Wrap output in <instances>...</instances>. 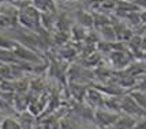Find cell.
<instances>
[{
  "label": "cell",
  "instance_id": "obj_11",
  "mask_svg": "<svg viewBox=\"0 0 146 129\" xmlns=\"http://www.w3.org/2000/svg\"><path fill=\"white\" fill-rule=\"evenodd\" d=\"M0 129H22L17 120L14 118H4L0 124Z\"/></svg>",
  "mask_w": 146,
  "mask_h": 129
},
{
  "label": "cell",
  "instance_id": "obj_18",
  "mask_svg": "<svg viewBox=\"0 0 146 129\" xmlns=\"http://www.w3.org/2000/svg\"><path fill=\"white\" fill-rule=\"evenodd\" d=\"M60 129H75V128H74V125L71 122H68L67 120H63V121H60Z\"/></svg>",
  "mask_w": 146,
  "mask_h": 129
},
{
  "label": "cell",
  "instance_id": "obj_7",
  "mask_svg": "<svg viewBox=\"0 0 146 129\" xmlns=\"http://www.w3.org/2000/svg\"><path fill=\"white\" fill-rule=\"evenodd\" d=\"M76 20L83 27H90V26L94 25V18L89 12H85V11H79L76 14Z\"/></svg>",
  "mask_w": 146,
  "mask_h": 129
},
{
  "label": "cell",
  "instance_id": "obj_19",
  "mask_svg": "<svg viewBox=\"0 0 146 129\" xmlns=\"http://www.w3.org/2000/svg\"><path fill=\"white\" fill-rule=\"evenodd\" d=\"M134 4L138 7V8L146 10V0H134Z\"/></svg>",
  "mask_w": 146,
  "mask_h": 129
},
{
  "label": "cell",
  "instance_id": "obj_20",
  "mask_svg": "<svg viewBox=\"0 0 146 129\" xmlns=\"http://www.w3.org/2000/svg\"><path fill=\"white\" fill-rule=\"evenodd\" d=\"M138 87H139V91H142V92L146 91V76L142 77V80L139 82V86H138Z\"/></svg>",
  "mask_w": 146,
  "mask_h": 129
},
{
  "label": "cell",
  "instance_id": "obj_3",
  "mask_svg": "<svg viewBox=\"0 0 146 129\" xmlns=\"http://www.w3.org/2000/svg\"><path fill=\"white\" fill-rule=\"evenodd\" d=\"M120 110H123L127 116H137V114H142V109L138 106V103L134 101L131 95L124 97L120 101Z\"/></svg>",
  "mask_w": 146,
  "mask_h": 129
},
{
  "label": "cell",
  "instance_id": "obj_22",
  "mask_svg": "<svg viewBox=\"0 0 146 129\" xmlns=\"http://www.w3.org/2000/svg\"><path fill=\"white\" fill-rule=\"evenodd\" d=\"M33 129H44V128H42V125H41V124H38V125H34V128Z\"/></svg>",
  "mask_w": 146,
  "mask_h": 129
},
{
  "label": "cell",
  "instance_id": "obj_23",
  "mask_svg": "<svg viewBox=\"0 0 146 129\" xmlns=\"http://www.w3.org/2000/svg\"><path fill=\"white\" fill-rule=\"evenodd\" d=\"M109 129H123V128H120V126H117V125H113V126H111Z\"/></svg>",
  "mask_w": 146,
  "mask_h": 129
},
{
  "label": "cell",
  "instance_id": "obj_6",
  "mask_svg": "<svg viewBox=\"0 0 146 129\" xmlns=\"http://www.w3.org/2000/svg\"><path fill=\"white\" fill-rule=\"evenodd\" d=\"M137 122L138 121L133 116H124V117H119L117 122L115 124V125H117V126H120L123 129H135Z\"/></svg>",
  "mask_w": 146,
  "mask_h": 129
},
{
  "label": "cell",
  "instance_id": "obj_8",
  "mask_svg": "<svg viewBox=\"0 0 146 129\" xmlns=\"http://www.w3.org/2000/svg\"><path fill=\"white\" fill-rule=\"evenodd\" d=\"M0 63H11V64H17L19 63L18 58L15 57L13 50L8 49H0Z\"/></svg>",
  "mask_w": 146,
  "mask_h": 129
},
{
  "label": "cell",
  "instance_id": "obj_13",
  "mask_svg": "<svg viewBox=\"0 0 146 129\" xmlns=\"http://www.w3.org/2000/svg\"><path fill=\"white\" fill-rule=\"evenodd\" d=\"M112 61L115 64H127V56L123 52H112Z\"/></svg>",
  "mask_w": 146,
  "mask_h": 129
},
{
  "label": "cell",
  "instance_id": "obj_4",
  "mask_svg": "<svg viewBox=\"0 0 146 129\" xmlns=\"http://www.w3.org/2000/svg\"><path fill=\"white\" fill-rule=\"evenodd\" d=\"M34 8L42 14H53L56 11V4L53 0H33Z\"/></svg>",
  "mask_w": 146,
  "mask_h": 129
},
{
  "label": "cell",
  "instance_id": "obj_2",
  "mask_svg": "<svg viewBox=\"0 0 146 129\" xmlns=\"http://www.w3.org/2000/svg\"><path fill=\"white\" fill-rule=\"evenodd\" d=\"M94 118L101 126L111 128V126H113L117 122L119 116H117V113H113V111H107V110L98 109V110H96Z\"/></svg>",
  "mask_w": 146,
  "mask_h": 129
},
{
  "label": "cell",
  "instance_id": "obj_10",
  "mask_svg": "<svg viewBox=\"0 0 146 129\" xmlns=\"http://www.w3.org/2000/svg\"><path fill=\"white\" fill-rule=\"evenodd\" d=\"M130 95L134 98V101L138 103V106H139L141 109L146 110V95L142 92V91H134V92H131Z\"/></svg>",
  "mask_w": 146,
  "mask_h": 129
},
{
  "label": "cell",
  "instance_id": "obj_17",
  "mask_svg": "<svg viewBox=\"0 0 146 129\" xmlns=\"http://www.w3.org/2000/svg\"><path fill=\"white\" fill-rule=\"evenodd\" d=\"M14 44H15V42H13V41L0 37V49H8V50H13Z\"/></svg>",
  "mask_w": 146,
  "mask_h": 129
},
{
  "label": "cell",
  "instance_id": "obj_21",
  "mask_svg": "<svg viewBox=\"0 0 146 129\" xmlns=\"http://www.w3.org/2000/svg\"><path fill=\"white\" fill-rule=\"evenodd\" d=\"M137 129H146V120H142L139 122H137Z\"/></svg>",
  "mask_w": 146,
  "mask_h": 129
},
{
  "label": "cell",
  "instance_id": "obj_1",
  "mask_svg": "<svg viewBox=\"0 0 146 129\" xmlns=\"http://www.w3.org/2000/svg\"><path fill=\"white\" fill-rule=\"evenodd\" d=\"M13 52H14V54H15V57L18 58V61L22 60V61L30 63V64H38V63H41V57L36 53V50H32V49L21 45L18 42L14 44Z\"/></svg>",
  "mask_w": 146,
  "mask_h": 129
},
{
  "label": "cell",
  "instance_id": "obj_14",
  "mask_svg": "<svg viewBox=\"0 0 146 129\" xmlns=\"http://www.w3.org/2000/svg\"><path fill=\"white\" fill-rule=\"evenodd\" d=\"M41 125H42L44 129H60V121H57L56 118H53V117L42 121Z\"/></svg>",
  "mask_w": 146,
  "mask_h": 129
},
{
  "label": "cell",
  "instance_id": "obj_5",
  "mask_svg": "<svg viewBox=\"0 0 146 129\" xmlns=\"http://www.w3.org/2000/svg\"><path fill=\"white\" fill-rule=\"evenodd\" d=\"M18 122L22 129H33L34 128V116L30 111H22Z\"/></svg>",
  "mask_w": 146,
  "mask_h": 129
},
{
  "label": "cell",
  "instance_id": "obj_9",
  "mask_svg": "<svg viewBox=\"0 0 146 129\" xmlns=\"http://www.w3.org/2000/svg\"><path fill=\"white\" fill-rule=\"evenodd\" d=\"M88 97H89V99L92 101V103H93V105H96V106H102V105H104V102H105V99L102 98V95L98 92V91L89 90V92H88Z\"/></svg>",
  "mask_w": 146,
  "mask_h": 129
},
{
  "label": "cell",
  "instance_id": "obj_12",
  "mask_svg": "<svg viewBox=\"0 0 146 129\" xmlns=\"http://www.w3.org/2000/svg\"><path fill=\"white\" fill-rule=\"evenodd\" d=\"M101 34L104 35V38H107L108 41H113L116 38V31L112 26L109 25H105L101 27Z\"/></svg>",
  "mask_w": 146,
  "mask_h": 129
},
{
  "label": "cell",
  "instance_id": "obj_24",
  "mask_svg": "<svg viewBox=\"0 0 146 129\" xmlns=\"http://www.w3.org/2000/svg\"><path fill=\"white\" fill-rule=\"evenodd\" d=\"M1 121H3V120H0V124H1Z\"/></svg>",
  "mask_w": 146,
  "mask_h": 129
},
{
  "label": "cell",
  "instance_id": "obj_16",
  "mask_svg": "<svg viewBox=\"0 0 146 129\" xmlns=\"http://www.w3.org/2000/svg\"><path fill=\"white\" fill-rule=\"evenodd\" d=\"M143 72H145V69H143L142 67H139L138 64H133L127 69V73H128V75H131V76H134V77H137V76H139V75H142Z\"/></svg>",
  "mask_w": 146,
  "mask_h": 129
},
{
  "label": "cell",
  "instance_id": "obj_15",
  "mask_svg": "<svg viewBox=\"0 0 146 129\" xmlns=\"http://www.w3.org/2000/svg\"><path fill=\"white\" fill-rule=\"evenodd\" d=\"M137 83V79L131 75H124L120 79V86L121 87H133L134 84Z\"/></svg>",
  "mask_w": 146,
  "mask_h": 129
}]
</instances>
